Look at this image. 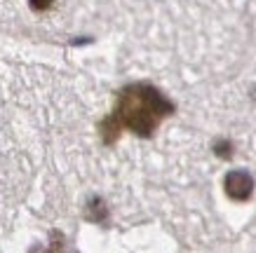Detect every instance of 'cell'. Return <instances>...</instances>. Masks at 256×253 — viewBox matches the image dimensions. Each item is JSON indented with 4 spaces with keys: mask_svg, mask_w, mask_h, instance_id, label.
Listing matches in <instances>:
<instances>
[{
    "mask_svg": "<svg viewBox=\"0 0 256 253\" xmlns=\"http://www.w3.org/2000/svg\"><path fill=\"white\" fill-rule=\"evenodd\" d=\"M214 153H216L218 157H230L233 148H230V143H228V141H218V143H214Z\"/></svg>",
    "mask_w": 256,
    "mask_h": 253,
    "instance_id": "277c9868",
    "label": "cell"
},
{
    "mask_svg": "<svg viewBox=\"0 0 256 253\" xmlns=\"http://www.w3.org/2000/svg\"><path fill=\"white\" fill-rule=\"evenodd\" d=\"M28 5H31V9H36V12H45V9H50L54 5V0H28Z\"/></svg>",
    "mask_w": 256,
    "mask_h": 253,
    "instance_id": "5b68a950",
    "label": "cell"
},
{
    "mask_svg": "<svg viewBox=\"0 0 256 253\" xmlns=\"http://www.w3.org/2000/svg\"><path fill=\"white\" fill-rule=\"evenodd\" d=\"M172 113H174V103L170 99H164L153 84H127L118 94L113 115L99 124L101 138L106 143H113L122 129H130L136 136L148 138L156 131L158 124Z\"/></svg>",
    "mask_w": 256,
    "mask_h": 253,
    "instance_id": "6da1fadb",
    "label": "cell"
},
{
    "mask_svg": "<svg viewBox=\"0 0 256 253\" xmlns=\"http://www.w3.org/2000/svg\"><path fill=\"white\" fill-rule=\"evenodd\" d=\"M52 249H42V246H36V249H31V253H50Z\"/></svg>",
    "mask_w": 256,
    "mask_h": 253,
    "instance_id": "8992f818",
    "label": "cell"
},
{
    "mask_svg": "<svg viewBox=\"0 0 256 253\" xmlns=\"http://www.w3.org/2000/svg\"><path fill=\"white\" fill-rule=\"evenodd\" d=\"M224 188H226V195H228L230 200L244 202V200H249V195L254 190V181H252V176H249L247 171L235 169V171H230V174L226 176Z\"/></svg>",
    "mask_w": 256,
    "mask_h": 253,
    "instance_id": "7a4b0ae2",
    "label": "cell"
},
{
    "mask_svg": "<svg viewBox=\"0 0 256 253\" xmlns=\"http://www.w3.org/2000/svg\"><path fill=\"white\" fill-rule=\"evenodd\" d=\"M87 218L90 221H94V223H99V221H104L106 216H108V209H106V204H104V200H99V197H92L90 200V204H87Z\"/></svg>",
    "mask_w": 256,
    "mask_h": 253,
    "instance_id": "3957f363",
    "label": "cell"
},
{
    "mask_svg": "<svg viewBox=\"0 0 256 253\" xmlns=\"http://www.w3.org/2000/svg\"><path fill=\"white\" fill-rule=\"evenodd\" d=\"M254 96H256V89H254Z\"/></svg>",
    "mask_w": 256,
    "mask_h": 253,
    "instance_id": "52a82bcc",
    "label": "cell"
}]
</instances>
